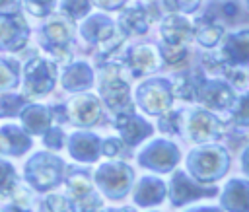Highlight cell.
Segmentation results:
<instances>
[{
	"label": "cell",
	"instance_id": "cell-7",
	"mask_svg": "<svg viewBox=\"0 0 249 212\" xmlns=\"http://www.w3.org/2000/svg\"><path fill=\"white\" fill-rule=\"evenodd\" d=\"M43 41H45L43 47L49 53H53V56L58 62H68L72 58L70 51L66 49V45L72 41V31H70V25L62 18H53V19H49L45 23Z\"/></svg>",
	"mask_w": 249,
	"mask_h": 212
},
{
	"label": "cell",
	"instance_id": "cell-3",
	"mask_svg": "<svg viewBox=\"0 0 249 212\" xmlns=\"http://www.w3.org/2000/svg\"><path fill=\"white\" fill-rule=\"evenodd\" d=\"M99 91L107 107H111L117 113L132 111L130 105V93L128 84L119 76V70L115 66H107L103 70V76L99 80Z\"/></svg>",
	"mask_w": 249,
	"mask_h": 212
},
{
	"label": "cell",
	"instance_id": "cell-15",
	"mask_svg": "<svg viewBox=\"0 0 249 212\" xmlns=\"http://www.w3.org/2000/svg\"><path fill=\"white\" fill-rule=\"evenodd\" d=\"M68 150H70L72 158H76L80 161H95L101 154V140L95 134L76 132L70 136Z\"/></svg>",
	"mask_w": 249,
	"mask_h": 212
},
{
	"label": "cell",
	"instance_id": "cell-35",
	"mask_svg": "<svg viewBox=\"0 0 249 212\" xmlns=\"http://www.w3.org/2000/svg\"><path fill=\"white\" fill-rule=\"evenodd\" d=\"M177 121H179V113L177 111H165V115L160 119V130L161 132H165V134H175V132H179V124H177Z\"/></svg>",
	"mask_w": 249,
	"mask_h": 212
},
{
	"label": "cell",
	"instance_id": "cell-25",
	"mask_svg": "<svg viewBox=\"0 0 249 212\" xmlns=\"http://www.w3.org/2000/svg\"><path fill=\"white\" fill-rule=\"evenodd\" d=\"M53 119V113L51 109H47L45 105H29L27 109H23L21 113V121H23V126L31 132H43L49 123Z\"/></svg>",
	"mask_w": 249,
	"mask_h": 212
},
{
	"label": "cell",
	"instance_id": "cell-4",
	"mask_svg": "<svg viewBox=\"0 0 249 212\" xmlns=\"http://www.w3.org/2000/svg\"><path fill=\"white\" fill-rule=\"evenodd\" d=\"M27 95H47L56 82V66L47 58H33L23 66Z\"/></svg>",
	"mask_w": 249,
	"mask_h": 212
},
{
	"label": "cell",
	"instance_id": "cell-12",
	"mask_svg": "<svg viewBox=\"0 0 249 212\" xmlns=\"http://www.w3.org/2000/svg\"><path fill=\"white\" fill-rule=\"evenodd\" d=\"M218 189L216 187H200V185H195L187 179L185 173H175L173 179H171V189H169V196H171V202L173 206H179L187 200H193V198H200V196H212L216 194Z\"/></svg>",
	"mask_w": 249,
	"mask_h": 212
},
{
	"label": "cell",
	"instance_id": "cell-31",
	"mask_svg": "<svg viewBox=\"0 0 249 212\" xmlns=\"http://www.w3.org/2000/svg\"><path fill=\"white\" fill-rule=\"evenodd\" d=\"M160 51H161L163 60H165L167 64H171V66L183 62V60L187 58V47H185V45H169V43H163V45L160 47Z\"/></svg>",
	"mask_w": 249,
	"mask_h": 212
},
{
	"label": "cell",
	"instance_id": "cell-10",
	"mask_svg": "<svg viewBox=\"0 0 249 212\" xmlns=\"http://www.w3.org/2000/svg\"><path fill=\"white\" fill-rule=\"evenodd\" d=\"M115 128L119 130L121 134V140L128 146H136L140 144L146 136L152 134V126L134 115V111H126V113H117V119H115Z\"/></svg>",
	"mask_w": 249,
	"mask_h": 212
},
{
	"label": "cell",
	"instance_id": "cell-22",
	"mask_svg": "<svg viewBox=\"0 0 249 212\" xmlns=\"http://www.w3.org/2000/svg\"><path fill=\"white\" fill-rule=\"evenodd\" d=\"M121 27L126 33H146L148 25H150V16H148V8H144L142 4H134L130 8H126L119 19Z\"/></svg>",
	"mask_w": 249,
	"mask_h": 212
},
{
	"label": "cell",
	"instance_id": "cell-13",
	"mask_svg": "<svg viewBox=\"0 0 249 212\" xmlns=\"http://www.w3.org/2000/svg\"><path fill=\"white\" fill-rule=\"evenodd\" d=\"M196 99L202 101L208 109H228L233 103V91L230 89V86H226V82L220 80H210L200 84Z\"/></svg>",
	"mask_w": 249,
	"mask_h": 212
},
{
	"label": "cell",
	"instance_id": "cell-36",
	"mask_svg": "<svg viewBox=\"0 0 249 212\" xmlns=\"http://www.w3.org/2000/svg\"><path fill=\"white\" fill-rule=\"evenodd\" d=\"M165 8L169 12H185L191 14L196 10V6L200 4V0H163Z\"/></svg>",
	"mask_w": 249,
	"mask_h": 212
},
{
	"label": "cell",
	"instance_id": "cell-16",
	"mask_svg": "<svg viewBox=\"0 0 249 212\" xmlns=\"http://www.w3.org/2000/svg\"><path fill=\"white\" fill-rule=\"evenodd\" d=\"M224 62L226 64H245L249 62V29L231 33L224 41Z\"/></svg>",
	"mask_w": 249,
	"mask_h": 212
},
{
	"label": "cell",
	"instance_id": "cell-20",
	"mask_svg": "<svg viewBox=\"0 0 249 212\" xmlns=\"http://www.w3.org/2000/svg\"><path fill=\"white\" fill-rule=\"evenodd\" d=\"M165 196V185L156 179V177H144L138 187L134 189V200L140 206H152L161 202V198Z\"/></svg>",
	"mask_w": 249,
	"mask_h": 212
},
{
	"label": "cell",
	"instance_id": "cell-41",
	"mask_svg": "<svg viewBox=\"0 0 249 212\" xmlns=\"http://www.w3.org/2000/svg\"><path fill=\"white\" fill-rule=\"evenodd\" d=\"M21 0H0V14L10 16V14H19Z\"/></svg>",
	"mask_w": 249,
	"mask_h": 212
},
{
	"label": "cell",
	"instance_id": "cell-26",
	"mask_svg": "<svg viewBox=\"0 0 249 212\" xmlns=\"http://www.w3.org/2000/svg\"><path fill=\"white\" fill-rule=\"evenodd\" d=\"M195 37L200 45L204 47H214L218 43V39L222 37V27L216 25L212 19L208 18H198L195 21Z\"/></svg>",
	"mask_w": 249,
	"mask_h": 212
},
{
	"label": "cell",
	"instance_id": "cell-40",
	"mask_svg": "<svg viewBox=\"0 0 249 212\" xmlns=\"http://www.w3.org/2000/svg\"><path fill=\"white\" fill-rule=\"evenodd\" d=\"M45 208L47 210H70L72 204L68 200H64L62 196H58V194H51L45 200Z\"/></svg>",
	"mask_w": 249,
	"mask_h": 212
},
{
	"label": "cell",
	"instance_id": "cell-29",
	"mask_svg": "<svg viewBox=\"0 0 249 212\" xmlns=\"http://www.w3.org/2000/svg\"><path fill=\"white\" fill-rule=\"evenodd\" d=\"M18 84V64L14 58H0V91Z\"/></svg>",
	"mask_w": 249,
	"mask_h": 212
},
{
	"label": "cell",
	"instance_id": "cell-34",
	"mask_svg": "<svg viewBox=\"0 0 249 212\" xmlns=\"http://www.w3.org/2000/svg\"><path fill=\"white\" fill-rule=\"evenodd\" d=\"M23 2H25V8L37 18L49 16L54 6V0H23Z\"/></svg>",
	"mask_w": 249,
	"mask_h": 212
},
{
	"label": "cell",
	"instance_id": "cell-28",
	"mask_svg": "<svg viewBox=\"0 0 249 212\" xmlns=\"http://www.w3.org/2000/svg\"><path fill=\"white\" fill-rule=\"evenodd\" d=\"M66 187H68V193L72 194V198L78 202H84L86 198L91 196V183H89L88 173H84V171H72Z\"/></svg>",
	"mask_w": 249,
	"mask_h": 212
},
{
	"label": "cell",
	"instance_id": "cell-6",
	"mask_svg": "<svg viewBox=\"0 0 249 212\" xmlns=\"http://www.w3.org/2000/svg\"><path fill=\"white\" fill-rule=\"evenodd\" d=\"M136 103L150 115L165 113L171 107V89L165 80H150L138 88Z\"/></svg>",
	"mask_w": 249,
	"mask_h": 212
},
{
	"label": "cell",
	"instance_id": "cell-19",
	"mask_svg": "<svg viewBox=\"0 0 249 212\" xmlns=\"http://www.w3.org/2000/svg\"><path fill=\"white\" fill-rule=\"evenodd\" d=\"M191 35V23L183 16H169L161 23V37L169 45H185Z\"/></svg>",
	"mask_w": 249,
	"mask_h": 212
},
{
	"label": "cell",
	"instance_id": "cell-5",
	"mask_svg": "<svg viewBox=\"0 0 249 212\" xmlns=\"http://www.w3.org/2000/svg\"><path fill=\"white\" fill-rule=\"evenodd\" d=\"M132 177L134 173L124 163H105L95 173L99 189L103 191V194L111 198H121L123 194H126L130 189Z\"/></svg>",
	"mask_w": 249,
	"mask_h": 212
},
{
	"label": "cell",
	"instance_id": "cell-38",
	"mask_svg": "<svg viewBox=\"0 0 249 212\" xmlns=\"http://www.w3.org/2000/svg\"><path fill=\"white\" fill-rule=\"evenodd\" d=\"M101 152L105 156H123L124 154V144L121 138H113L109 136L107 140L101 142Z\"/></svg>",
	"mask_w": 249,
	"mask_h": 212
},
{
	"label": "cell",
	"instance_id": "cell-14",
	"mask_svg": "<svg viewBox=\"0 0 249 212\" xmlns=\"http://www.w3.org/2000/svg\"><path fill=\"white\" fill-rule=\"evenodd\" d=\"M222 130H224L222 123L206 111H196L189 121V136L195 142L214 140L222 134Z\"/></svg>",
	"mask_w": 249,
	"mask_h": 212
},
{
	"label": "cell",
	"instance_id": "cell-44",
	"mask_svg": "<svg viewBox=\"0 0 249 212\" xmlns=\"http://www.w3.org/2000/svg\"><path fill=\"white\" fill-rule=\"evenodd\" d=\"M241 163H243V169H245V173H249V148L243 152V156H241Z\"/></svg>",
	"mask_w": 249,
	"mask_h": 212
},
{
	"label": "cell",
	"instance_id": "cell-42",
	"mask_svg": "<svg viewBox=\"0 0 249 212\" xmlns=\"http://www.w3.org/2000/svg\"><path fill=\"white\" fill-rule=\"evenodd\" d=\"M123 2H124V0H95V4L101 6V8H105V10H115V8H119Z\"/></svg>",
	"mask_w": 249,
	"mask_h": 212
},
{
	"label": "cell",
	"instance_id": "cell-27",
	"mask_svg": "<svg viewBox=\"0 0 249 212\" xmlns=\"http://www.w3.org/2000/svg\"><path fill=\"white\" fill-rule=\"evenodd\" d=\"M200 84H202V78L193 76V74H183V76H177V80L173 82V89L171 91L181 99L193 101V99H196Z\"/></svg>",
	"mask_w": 249,
	"mask_h": 212
},
{
	"label": "cell",
	"instance_id": "cell-37",
	"mask_svg": "<svg viewBox=\"0 0 249 212\" xmlns=\"http://www.w3.org/2000/svg\"><path fill=\"white\" fill-rule=\"evenodd\" d=\"M233 119L239 124H249V93H245L233 107Z\"/></svg>",
	"mask_w": 249,
	"mask_h": 212
},
{
	"label": "cell",
	"instance_id": "cell-18",
	"mask_svg": "<svg viewBox=\"0 0 249 212\" xmlns=\"http://www.w3.org/2000/svg\"><path fill=\"white\" fill-rule=\"evenodd\" d=\"M31 148L29 136L19 130L18 126H4L0 130V152L10 156H21L25 150Z\"/></svg>",
	"mask_w": 249,
	"mask_h": 212
},
{
	"label": "cell",
	"instance_id": "cell-8",
	"mask_svg": "<svg viewBox=\"0 0 249 212\" xmlns=\"http://www.w3.org/2000/svg\"><path fill=\"white\" fill-rule=\"evenodd\" d=\"M27 37H29V29L19 14H10V16L0 14V49L19 51L27 43Z\"/></svg>",
	"mask_w": 249,
	"mask_h": 212
},
{
	"label": "cell",
	"instance_id": "cell-23",
	"mask_svg": "<svg viewBox=\"0 0 249 212\" xmlns=\"http://www.w3.org/2000/svg\"><path fill=\"white\" fill-rule=\"evenodd\" d=\"M113 33H115V25L105 16H91L82 25V35L89 43H101V41L109 39Z\"/></svg>",
	"mask_w": 249,
	"mask_h": 212
},
{
	"label": "cell",
	"instance_id": "cell-43",
	"mask_svg": "<svg viewBox=\"0 0 249 212\" xmlns=\"http://www.w3.org/2000/svg\"><path fill=\"white\" fill-rule=\"evenodd\" d=\"M224 16H230V18H233L235 14H237V4H233V2H228V4H224Z\"/></svg>",
	"mask_w": 249,
	"mask_h": 212
},
{
	"label": "cell",
	"instance_id": "cell-32",
	"mask_svg": "<svg viewBox=\"0 0 249 212\" xmlns=\"http://www.w3.org/2000/svg\"><path fill=\"white\" fill-rule=\"evenodd\" d=\"M62 12L72 19L84 18L89 12V0H62Z\"/></svg>",
	"mask_w": 249,
	"mask_h": 212
},
{
	"label": "cell",
	"instance_id": "cell-33",
	"mask_svg": "<svg viewBox=\"0 0 249 212\" xmlns=\"http://www.w3.org/2000/svg\"><path fill=\"white\" fill-rule=\"evenodd\" d=\"M16 185V171H14V165L6 163L0 159V194L8 193L12 187Z\"/></svg>",
	"mask_w": 249,
	"mask_h": 212
},
{
	"label": "cell",
	"instance_id": "cell-1",
	"mask_svg": "<svg viewBox=\"0 0 249 212\" xmlns=\"http://www.w3.org/2000/svg\"><path fill=\"white\" fill-rule=\"evenodd\" d=\"M187 165H189V171L196 179H200V181H214V179L222 177L224 171H228L230 158H228L224 148H220V146H206V148L193 150L189 159H187Z\"/></svg>",
	"mask_w": 249,
	"mask_h": 212
},
{
	"label": "cell",
	"instance_id": "cell-30",
	"mask_svg": "<svg viewBox=\"0 0 249 212\" xmlns=\"http://www.w3.org/2000/svg\"><path fill=\"white\" fill-rule=\"evenodd\" d=\"M23 107V97L16 93H2L0 95V117H14Z\"/></svg>",
	"mask_w": 249,
	"mask_h": 212
},
{
	"label": "cell",
	"instance_id": "cell-24",
	"mask_svg": "<svg viewBox=\"0 0 249 212\" xmlns=\"http://www.w3.org/2000/svg\"><path fill=\"white\" fill-rule=\"evenodd\" d=\"M93 82V74L89 70L88 64L84 62H76L72 64L66 74L62 76V86L64 89H70V91H82V89H88Z\"/></svg>",
	"mask_w": 249,
	"mask_h": 212
},
{
	"label": "cell",
	"instance_id": "cell-11",
	"mask_svg": "<svg viewBox=\"0 0 249 212\" xmlns=\"http://www.w3.org/2000/svg\"><path fill=\"white\" fill-rule=\"evenodd\" d=\"M101 119V103L97 97L86 93L72 99L68 105V121L78 126H91Z\"/></svg>",
	"mask_w": 249,
	"mask_h": 212
},
{
	"label": "cell",
	"instance_id": "cell-2",
	"mask_svg": "<svg viewBox=\"0 0 249 212\" xmlns=\"http://www.w3.org/2000/svg\"><path fill=\"white\" fill-rule=\"evenodd\" d=\"M25 179L39 191L53 189L62 179V161L47 152L35 154L25 167Z\"/></svg>",
	"mask_w": 249,
	"mask_h": 212
},
{
	"label": "cell",
	"instance_id": "cell-9",
	"mask_svg": "<svg viewBox=\"0 0 249 212\" xmlns=\"http://www.w3.org/2000/svg\"><path fill=\"white\" fill-rule=\"evenodd\" d=\"M179 159V152L171 142L165 140H156L152 142L138 158L142 165L152 167L154 171H169Z\"/></svg>",
	"mask_w": 249,
	"mask_h": 212
},
{
	"label": "cell",
	"instance_id": "cell-39",
	"mask_svg": "<svg viewBox=\"0 0 249 212\" xmlns=\"http://www.w3.org/2000/svg\"><path fill=\"white\" fill-rule=\"evenodd\" d=\"M62 138H64V134H62L60 128H51V130L45 134L43 142H45V146L58 150V148H62Z\"/></svg>",
	"mask_w": 249,
	"mask_h": 212
},
{
	"label": "cell",
	"instance_id": "cell-17",
	"mask_svg": "<svg viewBox=\"0 0 249 212\" xmlns=\"http://www.w3.org/2000/svg\"><path fill=\"white\" fill-rule=\"evenodd\" d=\"M126 64L134 78L144 76L146 72L156 70L158 66V56L150 45H136L126 53Z\"/></svg>",
	"mask_w": 249,
	"mask_h": 212
},
{
	"label": "cell",
	"instance_id": "cell-21",
	"mask_svg": "<svg viewBox=\"0 0 249 212\" xmlns=\"http://www.w3.org/2000/svg\"><path fill=\"white\" fill-rule=\"evenodd\" d=\"M222 204L228 210H249V181L231 179L224 191Z\"/></svg>",
	"mask_w": 249,
	"mask_h": 212
}]
</instances>
